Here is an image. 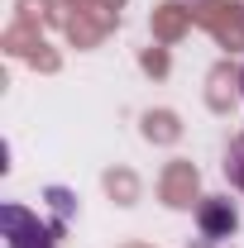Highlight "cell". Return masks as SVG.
<instances>
[{
  "mask_svg": "<svg viewBox=\"0 0 244 248\" xmlns=\"http://www.w3.org/2000/svg\"><path fill=\"white\" fill-rule=\"evenodd\" d=\"M225 177H230V186L244 191V134L230 139V148H225Z\"/></svg>",
  "mask_w": 244,
  "mask_h": 248,
  "instance_id": "cell-3",
  "label": "cell"
},
{
  "mask_svg": "<svg viewBox=\"0 0 244 248\" xmlns=\"http://www.w3.org/2000/svg\"><path fill=\"white\" fill-rule=\"evenodd\" d=\"M240 86H244V77H240Z\"/></svg>",
  "mask_w": 244,
  "mask_h": 248,
  "instance_id": "cell-4",
  "label": "cell"
},
{
  "mask_svg": "<svg viewBox=\"0 0 244 248\" xmlns=\"http://www.w3.org/2000/svg\"><path fill=\"white\" fill-rule=\"evenodd\" d=\"M196 224H201L206 239H230V234L240 229V210H235L225 196H206L201 210H196Z\"/></svg>",
  "mask_w": 244,
  "mask_h": 248,
  "instance_id": "cell-2",
  "label": "cell"
},
{
  "mask_svg": "<svg viewBox=\"0 0 244 248\" xmlns=\"http://www.w3.org/2000/svg\"><path fill=\"white\" fill-rule=\"evenodd\" d=\"M0 229H5V248H53L48 229H43L38 215H29L24 205H5V210H0Z\"/></svg>",
  "mask_w": 244,
  "mask_h": 248,
  "instance_id": "cell-1",
  "label": "cell"
}]
</instances>
